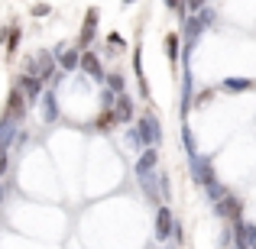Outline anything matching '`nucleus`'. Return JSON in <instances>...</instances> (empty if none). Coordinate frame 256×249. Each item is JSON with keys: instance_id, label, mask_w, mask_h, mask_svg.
Segmentation results:
<instances>
[{"instance_id": "1", "label": "nucleus", "mask_w": 256, "mask_h": 249, "mask_svg": "<svg viewBox=\"0 0 256 249\" xmlns=\"http://www.w3.org/2000/svg\"><path fill=\"white\" fill-rule=\"evenodd\" d=\"M159 139H162V133H159V120L146 113V117L140 120V130H136V143H143V146H156Z\"/></svg>"}, {"instance_id": "2", "label": "nucleus", "mask_w": 256, "mask_h": 249, "mask_svg": "<svg viewBox=\"0 0 256 249\" xmlns=\"http://www.w3.org/2000/svg\"><path fill=\"white\" fill-rule=\"evenodd\" d=\"M188 162H192V175H194V181H198V185H214V168H211V162H208V159H201L198 152H194V156H188Z\"/></svg>"}, {"instance_id": "3", "label": "nucleus", "mask_w": 256, "mask_h": 249, "mask_svg": "<svg viewBox=\"0 0 256 249\" xmlns=\"http://www.w3.org/2000/svg\"><path fill=\"white\" fill-rule=\"evenodd\" d=\"M230 237H234V240H230L234 246L246 249V246H253V243H256V227H253V224H246V220H240V217H237V220H234V233H230Z\"/></svg>"}, {"instance_id": "4", "label": "nucleus", "mask_w": 256, "mask_h": 249, "mask_svg": "<svg viewBox=\"0 0 256 249\" xmlns=\"http://www.w3.org/2000/svg\"><path fill=\"white\" fill-rule=\"evenodd\" d=\"M211 19H214V13L211 10H198V16H192V19H185V32H188V39H198V32H204L208 26H211Z\"/></svg>"}, {"instance_id": "5", "label": "nucleus", "mask_w": 256, "mask_h": 249, "mask_svg": "<svg viewBox=\"0 0 256 249\" xmlns=\"http://www.w3.org/2000/svg\"><path fill=\"white\" fill-rule=\"evenodd\" d=\"M214 211H218L220 217H230V220H237L240 214H244V204H240V201L234 198V194H227V191H224V194L218 198V207H214Z\"/></svg>"}, {"instance_id": "6", "label": "nucleus", "mask_w": 256, "mask_h": 249, "mask_svg": "<svg viewBox=\"0 0 256 249\" xmlns=\"http://www.w3.org/2000/svg\"><path fill=\"white\" fill-rule=\"evenodd\" d=\"M78 65L84 68V75L91 78V81H104V68H100V58L94 55V52H84V55L78 58Z\"/></svg>"}, {"instance_id": "7", "label": "nucleus", "mask_w": 256, "mask_h": 249, "mask_svg": "<svg viewBox=\"0 0 256 249\" xmlns=\"http://www.w3.org/2000/svg\"><path fill=\"white\" fill-rule=\"evenodd\" d=\"M172 224H175L172 211H169V207H159V211H156V240H162V243H166V240L172 237Z\"/></svg>"}, {"instance_id": "8", "label": "nucleus", "mask_w": 256, "mask_h": 249, "mask_svg": "<svg viewBox=\"0 0 256 249\" xmlns=\"http://www.w3.org/2000/svg\"><path fill=\"white\" fill-rule=\"evenodd\" d=\"M114 117H117V123H126V120L133 117V100L126 97V91H120L117 94V100H114Z\"/></svg>"}, {"instance_id": "9", "label": "nucleus", "mask_w": 256, "mask_h": 249, "mask_svg": "<svg viewBox=\"0 0 256 249\" xmlns=\"http://www.w3.org/2000/svg\"><path fill=\"white\" fill-rule=\"evenodd\" d=\"M140 185H143V191H146V198H150V204H159V191H156V178H152V168L150 172H140Z\"/></svg>"}, {"instance_id": "10", "label": "nucleus", "mask_w": 256, "mask_h": 249, "mask_svg": "<svg viewBox=\"0 0 256 249\" xmlns=\"http://www.w3.org/2000/svg\"><path fill=\"white\" fill-rule=\"evenodd\" d=\"M13 136H16V126H13V117L6 113V117L0 120V152H4L6 146L13 143Z\"/></svg>"}, {"instance_id": "11", "label": "nucleus", "mask_w": 256, "mask_h": 249, "mask_svg": "<svg viewBox=\"0 0 256 249\" xmlns=\"http://www.w3.org/2000/svg\"><path fill=\"white\" fill-rule=\"evenodd\" d=\"M20 84H23V94H26L30 100H39V91H42V81H39V78L32 75V71H30V75H23V78H20Z\"/></svg>"}, {"instance_id": "12", "label": "nucleus", "mask_w": 256, "mask_h": 249, "mask_svg": "<svg viewBox=\"0 0 256 249\" xmlns=\"http://www.w3.org/2000/svg\"><path fill=\"white\" fill-rule=\"evenodd\" d=\"M39 100H42V120L46 123H56L58 120V104H56V94H39Z\"/></svg>"}, {"instance_id": "13", "label": "nucleus", "mask_w": 256, "mask_h": 249, "mask_svg": "<svg viewBox=\"0 0 256 249\" xmlns=\"http://www.w3.org/2000/svg\"><path fill=\"white\" fill-rule=\"evenodd\" d=\"M6 113H10V117H23L26 113V97L20 94V87L10 91V107H6Z\"/></svg>"}, {"instance_id": "14", "label": "nucleus", "mask_w": 256, "mask_h": 249, "mask_svg": "<svg viewBox=\"0 0 256 249\" xmlns=\"http://www.w3.org/2000/svg\"><path fill=\"white\" fill-rule=\"evenodd\" d=\"M52 71H56V58H52L49 52H42V55H39V71H32V75H36L39 81H46V78H52Z\"/></svg>"}, {"instance_id": "15", "label": "nucleus", "mask_w": 256, "mask_h": 249, "mask_svg": "<svg viewBox=\"0 0 256 249\" xmlns=\"http://www.w3.org/2000/svg\"><path fill=\"white\" fill-rule=\"evenodd\" d=\"M94 26H98V10L91 6V10H88V16H84V29H82V39H78L82 45H88V42L94 39Z\"/></svg>"}, {"instance_id": "16", "label": "nucleus", "mask_w": 256, "mask_h": 249, "mask_svg": "<svg viewBox=\"0 0 256 249\" xmlns=\"http://www.w3.org/2000/svg\"><path fill=\"white\" fill-rule=\"evenodd\" d=\"M156 146H146V152L140 156V162H136V175L140 172H150V168H156Z\"/></svg>"}, {"instance_id": "17", "label": "nucleus", "mask_w": 256, "mask_h": 249, "mask_svg": "<svg viewBox=\"0 0 256 249\" xmlns=\"http://www.w3.org/2000/svg\"><path fill=\"white\" fill-rule=\"evenodd\" d=\"M94 126H98L100 133H110L114 126H117V117H114V110H110V107H104V113H100V117L94 120Z\"/></svg>"}, {"instance_id": "18", "label": "nucleus", "mask_w": 256, "mask_h": 249, "mask_svg": "<svg viewBox=\"0 0 256 249\" xmlns=\"http://www.w3.org/2000/svg\"><path fill=\"white\" fill-rule=\"evenodd\" d=\"M166 55H169L172 65L178 62V55H182V42H178V36H175V32H169V36H166Z\"/></svg>"}, {"instance_id": "19", "label": "nucleus", "mask_w": 256, "mask_h": 249, "mask_svg": "<svg viewBox=\"0 0 256 249\" xmlns=\"http://www.w3.org/2000/svg\"><path fill=\"white\" fill-rule=\"evenodd\" d=\"M250 87H256L253 78H227L224 81V91H250Z\"/></svg>"}, {"instance_id": "20", "label": "nucleus", "mask_w": 256, "mask_h": 249, "mask_svg": "<svg viewBox=\"0 0 256 249\" xmlns=\"http://www.w3.org/2000/svg\"><path fill=\"white\" fill-rule=\"evenodd\" d=\"M133 71L140 75V91H143V94H150V84H146V78H143V55H140V49L133 52Z\"/></svg>"}, {"instance_id": "21", "label": "nucleus", "mask_w": 256, "mask_h": 249, "mask_svg": "<svg viewBox=\"0 0 256 249\" xmlns=\"http://www.w3.org/2000/svg\"><path fill=\"white\" fill-rule=\"evenodd\" d=\"M78 58H82V55L72 49V52H62V55H58V62H62L65 71H75V68H78Z\"/></svg>"}, {"instance_id": "22", "label": "nucleus", "mask_w": 256, "mask_h": 249, "mask_svg": "<svg viewBox=\"0 0 256 249\" xmlns=\"http://www.w3.org/2000/svg\"><path fill=\"white\" fill-rule=\"evenodd\" d=\"M104 78H107V87H110L114 94L126 91V84H124V75H104Z\"/></svg>"}, {"instance_id": "23", "label": "nucleus", "mask_w": 256, "mask_h": 249, "mask_svg": "<svg viewBox=\"0 0 256 249\" xmlns=\"http://www.w3.org/2000/svg\"><path fill=\"white\" fill-rule=\"evenodd\" d=\"M182 139H185V149H188V156H194V152H198V146H194V136H192V130H182Z\"/></svg>"}, {"instance_id": "24", "label": "nucleus", "mask_w": 256, "mask_h": 249, "mask_svg": "<svg viewBox=\"0 0 256 249\" xmlns=\"http://www.w3.org/2000/svg\"><path fill=\"white\" fill-rule=\"evenodd\" d=\"M20 49V29H10V52Z\"/></svg>"}, {"instance_id": "25", "label": "nucleus", "mask_w": 256, "mask_h": 249, "mask_svg": "<svg viewBox=\"0 0 256 249\" xmlns=\"http://www.w3.org/2000/svg\"><path fill=\"white\" fill-rule=\"evenodd\" d=\"M114 104V91H104L100 94V107H110Z\"/></svg>"}, {"instance_id": "26", "label": "nucleus", "mask_w": 256, "mask_h": 249, "mask_svg": "<svg viewBox=\"0 0 256 249\" xmlns=\"http://www.w3.org/2000/svg\"><path fill=\"white\" fill-rule=\"evenodd\" d=\"M32 13H36V16H42V13H49V6H46V3H36V6H32Z\"/></svg>"}, {"instance_id": "27", "label": "nucleus", "mask_w": 256, "mask_h": 249, "mask_svg": "<svg viewBox=\"0 0 256 249\" xmlns=\"http://www.w3.org/2000/svg\"><path fill=\"white\" fill-rule=\"evenodd\" d=\"M204 6V0H188V10H201Z\"/></svg>"}, {"instance_id": "28", "label": "nucleus", "mask_w": 256, "mask_h": 249, "mask_svg": "<svg viewBox=\"0 0 256 249\" xmlns=\"http://www.w3.org/2000/svg\"><path fill=\"white\" fill-rule=\"evenodd\" d=\"M166 6H172V10H178L182 3H178V0H166Z\"/></svg>"}, {"instance_id": "29", "label": "nucleus", "mask_w": 256, "mask_h": 249, "mask_svg": "<svg viewBox=\"0 0 256 249\" xmlns=\"http://www.w3.org/2000/svg\"><path fill=\"white\" fill-rule=\"evenodd\" d=\"M124 3H133V0H124Z\"/></svg>"}, {"instance_id": "30", "label": "nucleus", "mask_w": 256, "mask_h": 249, "mask_svg": "<svg viewBox=\"0 0 256 249\" xmlns=\"http://www.w3.org/2000/svg\"><path fill=\"white\" fill-rule=\"evenodd\" d=\"M0 198H4V194H0Z\"/></svg>"}, {"instance_id": "31", "label": "nucleus", "mask_w": 256, "mask_h": 249, "mask_svg": "<svg viewBox=\"0 0 256 249\" xmlns=\"http://www.w3.org/2000/svg\"><path fill=\"white\" fill-rule=\"evenodd\" d=\"M253 246H256V243H253Z\"/></svg>"}]
</instances>
